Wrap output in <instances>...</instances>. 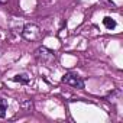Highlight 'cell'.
I'll return each instance as SVG.
<instances>
[{"label": "cell", "mask_w": 123, "mask_h": 123, "mask_svg": "<svg viewBox=\"0 0 123 123\" xmlns=\"http://www.w3.org/2000/svg\"><path fill=\"white\" fill-rule=\"evenodd\" d=\"M35 58H36V61H38L39 64L51 67L55 62V52L51 51V49H48L46 46H39L35 51Z\"/></svg>", "instance_id": "6da1fadb"}, {"label": "cell", "mask_w": 123, "mask_h": 123, "mask_svg": "<svg viewBox=\"0 0 123 123\" xmlns=\"http://www.w3.org/2000/svg\"><path fill=\"white\" fill-rule=\"evenodd\" d=\"M22 36L23 39L26 41H31V42H35V41H39L42 38V32H41V28L35 23H28L23 26L22 29Z\"/></svg>", "instance_id": "7a4b0ae2"}, {"label": "cell", "mask_w": 123, "mask_h": 123, "mask_svg": "<svg viewBox=\"0 0 123 123\" xmlns=\"http://www.w3.org/2000/svg\"><path fill=\"white\" fill-rule=\"evenodd\" d=\"M62 83L67 84V86H71L74 88H78V90H83L84 88V81L83 78L75 74V73H67L64 77H62Z\"/></svg>", "instance_id": "3957f363"}, {"label": "cell", "mask_w": 123, "mask_h": 123, "mask_svg": "<svg viewBox=\"0 0 123 123\" xmlns=\"http://www.w3.org/2000/svg\"><path fill=\"white\" fill-rule=\"evenodd\" d=\"M103 25H104L107 29H110V31H111V29H114V28H116V20H114V19H111L110 16H106V18L103 19Z\"/></svg>", "instance_id": "277c9868"}, {"label": "cell", "mask_w": 123, "mask_h": 123, "mask_svg": "<svg viewBox=\"0 0 123 123\" xmlns=\"http://www.w3.org/2000/svg\"><path fill=\"white\" fill-rule=\"evenodd\" d=\"M13 81L22 83V84H28V83H29V77H28L26 74H16V75L13 77Z\"/></svg>", "instance_id": "5b68a950"}, {"label": "cell", "mask_w": 123, "mask_h": 123, "mask_svg": "<svg viewBox=\"0 0 123 123\" xmlns=\"http://www.w3.org/2000/svg\"><path fill=\"white\" fill-rule=\"evenodd\" d=\"M6 110H7V101L5 98H0V119L6 116Z\"/></svg>", "instance_id": "8992f818"}, {"label": "cell", "mask_w": 123, "mask_h": 123, "mask_svg": "<svg viewBox=\"0 0 123 123\" xmlns=\"http://www.w3.org/2000/svg\"><path fill=\"white\" fill-rule=\"evenodd\" d=\"M9 2V0H0V5H6Z\"/></svg>", "instance_id": "52a82bcc"}, {"label": "cell", "mask_w": 123, "mask_h": 123, "mask_svg": "<svg viewBox=\"0 0 123 123\" xmlns=\"http://www.w3.org/2000/svg\"><path fill=\"white\" fill-rule=\"evenodd\" d=\"M2 52H3V51H2V48H0V55H2Z\"/></svg>", "instance_id": "ba28073f"}]
</instances>
